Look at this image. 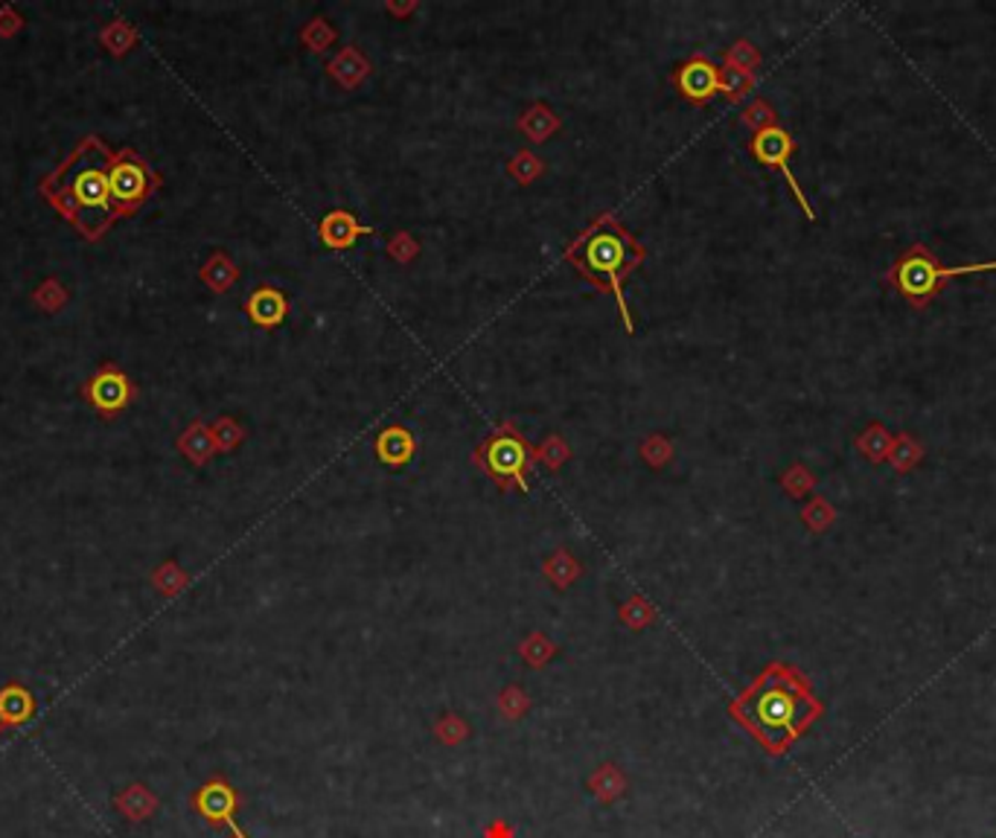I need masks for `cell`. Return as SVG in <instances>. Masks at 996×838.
I'll list each match as a JSON object with an SVG mask.
<instances>
[{"mask_svg": "<svg viewBox=\"0 0 996 838\" xmlns=\"http://www.w3.org/2000/svg\"><path fill=\"white\" fill-rule=\"evenodd\" d=\"M985 271H996L994 262H971V265H955V269H944L935 253L923 244H914L907 253H900V260L891 265L889 283L898 289L900 297H907L914 309H923L930 306L944 285L955 277H967V274H985Z\"/></svg>", "mask_w": 996, "mask_h": 838, "instance_id": "4", "label": "cell"}, {"mask_svg": "<svg viewBox=\"0 0 996 838\" xmlns=\"http://www.w3.org/2000/svg\"><path fill=\"white\" fill-rule=\"evenodd\" d=\"M35 717V696L26 690L24 684L9 682L0 690V733L18 725L30 722Z\"/></svg>", "mask_w": 996, "mask_h": 838, "instance_id": "9", "label": "cell"}, {"mask_svg": "<svg viewBox=\"0 0 996 838\" xmlns=\"http://www.w3.org/2000/svg\"><path fill=\"white\" fill-rule=\"evenodd\" d=\"M356 233H361L359 225H356L347 213H333V216H327L324 225H321V237H324V242H327L329 248H347V244L356 239Z\"/></svg>", "mask_w": 996, "mask_h": 838, "instance_id": "15", "label": "cell"}, {"mask_svg": "<svg viewBox=\"0 0 996 838\" xmlns=\"http://www.w3.org/2000/svg\"><path fill=\"white\" fill-rule=\"evenodd\" d=\"M289 312V303L286 297L274 289H260V292L251 294V301H248V315H251L253 324L260 326H278L280 320L286 318Z\"/></svg>", "mask_w": 996, "mask_h": 838, "instance_id": "12", "label": "cell"}, {"mask_svg": "<svg viewBox=\"0 0 996 838\" xmlns=\"http://www.w3.org/2000/svg\"><path fill=\"white\" fill-rule=\"evenodd\" d=\"M111 157L115 152L108 149L106 140L99 134H88L39 184L44 202H50V207L71 221L79 230V237L88 242H99L120 219L108 187Z\"/></svg>", "mask_w": 996, "mask_h": 838, "instance_id": "1", "label": "cell"}, {"mask_svg": "<svg viewBox=\"0 0 996 838\" xmlns=\"http://www.w3.org/2000/svg\"><path fill=\"white\" fill-rule=\"evenodd\" d=\"M679 88L682 94L696 102H705L719 90V74L717 67L705 62V58H691L682 70H679Z\"/></svg>", "mask_w": 996, "mask_h": 838, "instance_id": "10", "label": "cell"}, {"mask_svg": "<svg viewBox=\"0 0 996 838\" xmlns=\"http://www.w3.org/2000/svg\"><path fill=\"white\" fill-rule=\"evenodd\" d=\"M792 149L795 146H792L790 134H787L784 129H778V126H769V129L758 131V138L751 140V152H755V157H758L760 163L772 166V170L784 172L787 184H790V189L801 202V210L808 213V219H813V210H810L808 198H804V193H801V187H799V181H795V175L790 172Z\"/></svg>", "mask_w": 996, "mask_h": 838, "instance_id": "7", "label": "cell"}, {"mask_svg": "<svg viewBox=\"0 0 996 838\" xmlns=\"http://www.w3.org/2000/svg\"><path fill=\"white\" fill-rule=\"evenodd\" d=\"M737 717L769 751H787L822 717V705L808 678L792 667H769L758 684L737 701Z\"/></svg>", "mask_w": 996, "mask_h": 838, "instance_id": "2", "label": "cell"}, {"mask_svg": "<svg viewBox=\"0 0 996 838\" xmlns=\"http://www.w3.org/2000/svg\"><path fill=\"white\" fill-rule=\"evenodd\" d=\"M115 806L123 813V818H129V821H147L149 815L155 813L158 801L143 783H131V786H126V790L117 795Z\"/></svg>", "mask_w": 996, "mask_h": 838, "instance_id": "13", "label": "cell"}, {"mask_svg": "<svg viewBox=\"0 0 996 838\" xmlns=\"http://www.w3.org/2000/svg\"><path fill=\"white\" fill-rule=\"evenodd\" d=\"M108 187H111V204H115L117 216L126 219V216H134L149 198L155 196L161 178L149 166L147 157L138 155L134 149H120L111 157Z\"/></svg>", "mask_w": 996, "mask_h": 838, "instance_id": "5", "label": "cell"}, {"mask_svg": "<svg viewBox=\"0 0 996 838\" xmlns=\"http://www.w3.org/2000/svg\"><path fill=\"white\" fill-rule=\"evenodd\" d=\"M379 457H382L385 464L391 466H402L414 455V437H411L405 428H388V432L379 437Z\"/></svg>", "mask_w": 996, "mask_h": 838, "instance_id": "14", "label": "cell"}, {"mask_svg": "<svg viewBox=\"0 0 996 838\" xmlns=\"http://www.w3.org/2000/svg\"><path fill=\"white\" fill-rule=\"evenodd\" d=\"M572 257L588 277L600 280V283L613 289L615 301H618V306L624 312V320L629 324L627 303H624V280L629 277V271L636 269L638 262L645 260L641 244L629 237L624 228L604 221L595 230H588L583 242L572 251Z\"/></svg>", "mask_w": 996, "mask_h": 838, "instance_id": "3", "label": "cell"}, {"mask_svg": "<svg viewBox=\"0 0 996 838\" xmlns=\"http://www.w3.org/2000/svg\"><path fill=\"white\" fill-rule=\"evenodd\" d=\"M85 400L97 407L102 416L120 414L131 402L129 376L117 364H102L97 373L85 382Z\"/></svg>", "mask_w": 996, "mask_h": 838, "instance_id": "6", "label": "cell"}, {"mask_svg": "<svg viewBox=\"0 0 996 838\" xmlns=\"http://www.w3.org/2000/svg\"><path fill=\"white\" fill-rule=\"evenodd\" d=\"M193 806H196L198 813L205 815L207 821L219 824V821H230V813H234V806H237V798H234V790H228L225 783L213 781V783H207L205 790L196 792Z\"/></svg>", "mask_w": 996, "mask_h": 838, "instance_id": "11", "label": "cell"}, {"mask_svg": "<svg viewBox=\"0 0 996 838\" xmlns=\"http://www.w3.org/2000/svg\"><path fill=\"white\" fill-rule=\"evenodd\" d=\"M481 460L496 478L522 480L524 469H528V448L513 437H496L481 451Z\"/></svg>", "mask_w": 996, "mask_h": 838, "instance_id": "8", "label": "cell"}]
</instances>
